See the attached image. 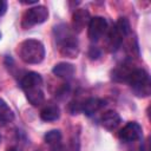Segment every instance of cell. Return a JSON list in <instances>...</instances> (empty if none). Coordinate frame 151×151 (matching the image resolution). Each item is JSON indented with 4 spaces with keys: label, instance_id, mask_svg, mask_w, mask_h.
<instances>
[{
    "label": "cell",
    "instance_id": "obj_1",
    "mask_svg": "<svg viewBox=\"0 0 151 151\" xmlns=\"http://www.w3.org/2000/svg\"><path fill=\"white\" fill-rule=\"evenodd\" d=\"M21 88L24 90L28 101L38 106L44 103V91H42V78L37 72H28L21 79Z\"/></svg>",
    "mask_w": 151,
    "mask_h": 151
},
{
    "label": "cell",
    "instance_id": "obj_2",
    "mask_svg": "<svg viewBox=\"0 0 151 151\" xmlns=\"http://www.w3.org/2000/svg\"><path fill=\"white\" fill-rule=\"evenodd\" d=\"M18 54L26 64H39L45 57V47L39 40L27 39L19 44Z\"/></svg>",
    "mask_w": 151,
    "mask_h": 151
},
{
    "label": "cell",
    "instance_id": "obj_3",
    "mask_svg": "<svg viewBox=\"0 0 151 151\" xmlns=\"http://www.w3.org/2000/svg\"><path fill=\"white\" fill-rule=\"evenodd\" d=\"M55 39L60 44V52L68 58H76L78 55V42L73 34L68 31L67 26L60 25L55 27Z\"/></svg>",
    "mask_w": 151,
    "mask_h": 151
},
{
    "label": "cell",
    "instance_id": "obj_4",
    "mask_svg": "<svg viewBox=\"0 0 151 151\" xmlns=\"http://www.w3.org/2000/svg\"><path fill=\"white\" fill-rule=\"evenodd\" d=\"M126 81L132 87L133 92L138 97H146L150 94L151 85H150V77L149 73L143 68H134L130 71Z\"/></svg>",
    "mask_w": 151,
    "mask_h": 151
},
{
    "label": "cell",
    "instance_id": "obj_5",
    "mask_svg": "<svg viewBox=\"0 0 151 151\" xmlns=\"http://www.w3.org/2000/svg\"><path fill=\"white\" fill-rule=\"evenodd\" d=\"M48 17V11L45 6H35L29 8L22 17V27L25 29L31 28L34 25L44 22Z\"/></svg>",
    "mask_w": 151,
    "mask_h": 151
},
{
    "label": "cell",
    "instance_id": "obj_6",
    "mask_svg": "<svg viewBox=\"0 0 151 151\" xmlns=\"http://www.w3.org/2000/svg\"><path fill=\"white\" fill-rule=\"evenodd\" d=\"M107 29V21L103 17L91 18L88 22V38L91 41H98Z\"/></svg>",
    "mask_w": 151,
    "mask_h": 151
},
{
    "label": "cell",
    "instance_id": "obj_7",
    "mask_svg": "<svg viewBox=\"0 0 151 151\" xmlns=\"http://www.w3.org/2000/svg\"><path fill=\"white\" fill-rule=\"evenodd\" d=\"M143 134V130L142 126L136 123V122H130L127 123L123 129H120L118 136L123 142H134L137 139H139Z\"/></svg>",
    "mask_w": 151,
    "mask_h": 151
},
{
    "label": "cell",
    "instance_id": "obj_8",
    "mask_svg": "<svg viewBox=\"0 0 151 151\" xmlns=\"http://www.w3.org/2000/svg\"><path fill=\"white\" fill-rule=\"evenodd\" d=\"M91 20L90 12L85 8H78L72 15V28L74 32H81Z\"/></svg>",
    "mask_w": 151,
    "mask_h": 151
},
{
    "label": "cell",
    "instance_id": "obj_9",
    "mask_svg": "<svg viewBox=\"0 0 151 151\" xmlns=\"http://www.w3.org/2000/svg\"><path fill=\"white\" fill-rule=\"evenodd\" d=\"M122 42H123V34L116 28V26H113L109 31L106 39V47L110 52H114L120 47Z\"/></svg>",
    "mask_w": 151,
    "mask_h": 151
},
{
    "label": "cell",
    "instance_id": "obj_10",
    "mask_svg": "<svg viewBox=\"0 0 151 151\" xmlns=\"http://www.w3.org/2000/svg\"><path fill=\"white\" fill-rule=\"evenodd\" d=\"M101 125L107 129V130H113L116 129L119 123H120V116L117 111H113V110H109L106 111L103 116H101Z\"/></svg>",
    "mask_w": 151,
    "mask_h": 151
},
{
    "label": "cell",
    "instance_id": "obj_11",
    "mask_svg": "<svg viewBox=\"0 0 151 151\" xmlns=\"http://www.w3.org/2000/svg\"><path fill=\"white\" fill-rule=\"evenodd\" d=\"M105 105V101L99 98H90L86 101L83 103L81 110L86 116H92L96 112H98L103 106Z\"/></svg>",
    "mask_w": 151,
    "mask_h": 151
},
{
    "label": "cell",
    "instance_id": "obj_12",
    "mask_svg": "<svg viewBox=\"0 0 151 151\" xmlns=\"http://www.w3.org/2000/svg\"><path fill=\"white\" fill-rule=\"evenodd\" d=\"M52 72H53V74H55V76L59 77V78L68 79V78H71V77L74 74L76 68H74V66H73L72 64H70V63H59V64H57V65L53 67Z\"/></svg>",
    "mask_w": 151,
    "mask_h": 151
},
{
    "label": "cell",
    "instance_id": "obj_13",
    "mask_svg": "<svg viewBox=\"0 0 151 151\" xmlns=\"http://www.w3.org/2000/svg\"><path fill=\"white\" fill-rule=\"evenodd\" d=\"M60 110L55 104H48L40 111V117L45 122H54L59 118Z\"/></svg>",
    "mask_w": 151,
    "mask_h": 151
},
{
    "label": "cell",
    "instance_id": "obj_14",
    "mask_svg": "<svg viewBox=\"0 0 151 151\" xmlns=\"http://www.w3.org/2000/svg\"><path fill=\"white\" fill-rule=\"evenodd\" d=\"M14 119V112L8 106V104L0 98V120L4 123H9Z\"/></svg>",
    "mask_w": 151,
    "mask_h": 151
},
{
    "label": "cell",
    "instance_id": "obj_15",
    "mask_svg": "<svg viewBox=\"0 0 151 151\" xmlns=\"http://www.w3.org/2000/svg\"><path fill=\"white\" fill-rule=\"evenodd\" d=\"M61 140V132L59 130H51L45 134V142L50 145H57Z\"/></svg>",
    "mask_w": 151,
    "mask_h": 151
},
{
    "label": "cell",
    "instance_id": "obj_16",
    "mask_svg": "<svg viewBox=\"0 0 151 151\" xmlns=\"http://www.w3.org/2000/svg\"><path fill=\"white\" fill-rule=\"evenodd\" d=\"M114 26L123 34V37H125V35H127L130 33V24H129L126 18H119Z\"/></svg>",
    "mask_w": 151,
    "mask_h": 151
},
{
    "label": "cell",
    "instance_id": "obj_17",
    "mask_svg": "<svg viewBox=\"0 0 151 151\" xmlns=\"http://www.w3.org/2000/svg\"><path fill=\"white\" fill-rule=\"evenodd\" d=\"M7 9V2L5 0H0V15H2Z\"/></svg>",
    "mask_w": 151,
    "mask_h": 151
},
{
    "label": "cell",
    "instance_id": "obj_18",
    "mask_svg": "<svg viewBox=\"0 0 151 151\" xmlns=\"http://www.w3.org/2000/svg\"><path fill=\"white\" fill-rule=\"evenodd\" d=\"M7 151H20L18 147H14V146H12V147H8L7 149Z\"/></svg>",
    "mask_w": 151,
    "mask_h": 151
},
{
    "label": "cell",
    "instance_id": "obj_19",
    "mask_svg": "<svg viewBox=\"0 0 151 151\" xmlns=\"http://www.w3.org/2000/svg\"><path fill=\"white\" fill-rule=\"evenodd\" d=\"M0 37H1V34H0Z\"/></svg>",
    "mask_w": 151,
    "mask_h": 151
}]
</instances>
